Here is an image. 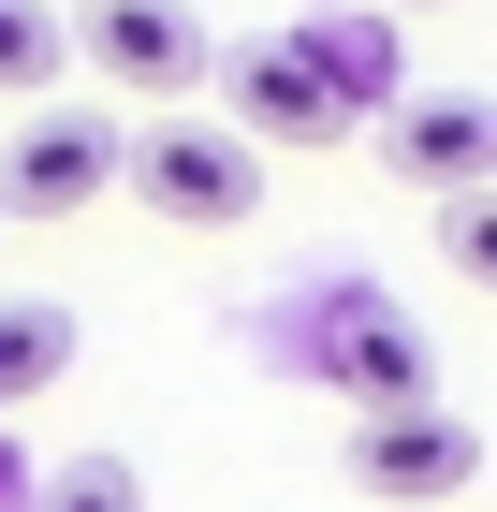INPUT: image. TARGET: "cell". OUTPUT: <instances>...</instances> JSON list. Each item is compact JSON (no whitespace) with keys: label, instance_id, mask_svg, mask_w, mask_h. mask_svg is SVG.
<instances>
[{"label":"cell","instance_id":"10","mask_svg":"<svg viewBox=\"0 0 497 512\" xmlns=\"http://www.w3.org/2000/svg\"><path fill=\"white\" fill-rule=\"evenodd\" d=\"M59 74H74V30H59V0H0V103H44Z\"/></svg>","mask_w":497,"mask_h":512},{"label":"cell","instance_id":"5","mask_svg":"<svg viewBox=\"0 0 497 512\" xmlns=\"http://www.w3.org/2000/svg\"><path fill=\"white\" fill-rule=\"evenodd\" d=\"M337 293V322H322V381H337V410L366 425V410H424L439 395V352L410 337V308L395 293H366V278H322Z\"/></svg>","mask_w":497,"mask_h":512},{"label":"cell","instance_id":"13","mask_svg":"<svg viewBox=\"0 0 497 512\" xmlns=\"http://www.w3.org/2000/svg\"><path fill=\"white\" fill-rule=\"evenodd\" d=\"M366 15H424V0H366Z\"/></svg>","mask_w":497,"mask_h":512},{"label":"cell","instance_id":"12","mask_svg":"<svg viewBox=\"0 0 497 512\" xmlns=\"http://www.w3.org/2000/svg\"><path fill=\"white\" fill-rule=\"evenodd\" d=\"M439 249H454V278L497 293V191H454V205H439Z\"/></svg>","mask_w":497,"mask_h":512},{"label":"cell","instance_id":"3","mask_svg":"<svg viewBox=\"0 0 497 512\" xmlns=\"http://www.w3.org/2000/svg\"><path fill=\"white\" fill-rule=\"evenodd\" d=\"M117 161H132V132H117L103 103H44V118L0 147V235H15V220H88V205L117 191Z\"/></svg>","mask_w":497,"mask_h":512},{"label":"cell","instance_id":"9","mask_svg":"<svg viewBox=\"0 0 497 512\" xmlns=\"http://www.w3.org/2000/svg\"><path fill=\"white\" fill-rule=\"evenodd\" d=\"M88 352V322L59 308V293H0V410H30V395H59Z\"/></svg>","mask_w":497,"mask_h":512},{"label":"cell","instance_id":"11","mask_svg":"<svg viewBox=\"0 0 497 512\" xmlns=\"http://www.w3.org/2000/svg\"><path fill=\"white\" fill-rule=\"evenodd\" d=\"M30 512H147V483H132V454H74Z\"/></svg>","mask_w":497,"mask_h":512},{"label":"cell","instance_id":"6","mask_svg":"<svg viewBox=\"0 0 497 512\" xmlns=\"http://www.w3.org/2000/svg\"><path fill=\"white\" fill-rule=\"evenodd\" d=\"M307 59V74H322V103H337L351 132H381L395 103H410V59H395V15H366V0H307L293 30H278Z\"/></svg>","mask_w":497,"mask_h":512},{"label":"cell","instance_id":"8","mask_svg":"<svg viewBox=\"0 0 497 512\" xmlns=\"http://www.w3.org/2000/svg\"><path fill=\"white\" fill-rule=\"evenodd\" d=\"M205 88H220V132H249V147H337V103H322V74H307V59H293V44H220V74H205Z\"/></svg>","mask_w":497,"mask_h":512},{"label":"cell","instance_id":"4","mask_svg":"<svg viewBox=\"0 0 497 512\" xmlns=\"http://www.w3.org/2000/svg\"><path fill=\"white\" fill-rule=\"evenodd\" d=\"M74 59H88L103 88H132V103H176V118H191V88L220 74V30H205L191 0H88Z\"/></svg>","mask_w":497,"mask_h":512},{"label":"cell","instance_id":"2","mask_svg":"<svg viewBox=\"0 0 497 512\" xmlns=\"http://www.w3.org/2000/svg\"><path fill=\"white\" fill-rule=\"evenodd\" d=\"M337 469H351V498H381V512H439V498H468L483 483V425L468 410H366V425L337 439Z\"/></svg>","mask_w":497,"mask_h":512},{"label":"cell","instance_id":"7","mask_svg":"<svg viewBox=\"0 0 497 512\" xmlns=\"http://www.w3.org/2000/svg\"><path fill=\"white\" fill-rule=\"evenodd\" d=\"M381 176H410V191H497V103L483 88H410L381 118Z\"/></svg>","mask_w":497,"mask_h":512},{"label":"cell","instance_id":"1","mask_svg":"<svg viewBox=\"0 0 497 512\" xmlns=\"http://www.w3.org/2000/svg\"><path fill=\"white\" fill-rule=\"evenodd\" d=\"M117 191L147 220H176V235H234V220H264V147L220 132V118H147L132 161H117Z\"/></svg>","mask_w":497,"mask_h":512}]
</instances>
